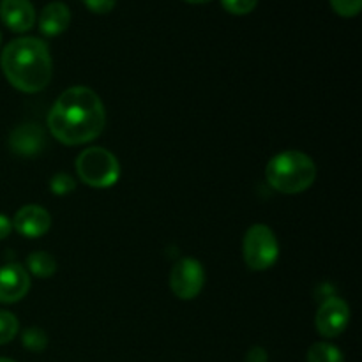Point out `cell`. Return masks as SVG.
Wrapping results in <instances>:
<instances>
[{"label":"cell","instance_id":"obj_17","mask_svg":"<svg viewBox=\"0 0 362 362\" xmlns=\"http://www.w3.org/2000/svg\"><path fill=\"white\" fill-rule=\"evenodd\" d=\"M74 187H76V182H74L73 177L67 175V173H57V175H53L52 180H49V189L55 194H59V197L69 194L71 191H74Z\"/></svg>","mask_w":362,"mask_h":362},{"label":"cell","instance_id":"obj_19","mask_svg":"<svg viewBox=\"0 0 362 362\" xmlns=\"http://www.w3.org/2000/svg\"><path fill=\"white\" fill-rule=\"evenodd\" d=\"M258 0H221V6L232 14H247L257 7Z\"/></svg>","mask_w":362,"mask_h":362},{"label":"cell","instance_id":"obj_21","mask_svg":"<svg viewBox=\"0 0 362 362\" xmlns=\"http://www.w3.org/2000/svg\"><path fill=\"white\" fill-rule=\"evenodd\" d=\"M246 362H267V352H265L262 346H253V349L247 352Z\"/></svg>","mask_w":362,"mask_h":362},{"label":"cell","instance_id":"obj_24","mask_svg":"<svg viewBox=\"0 0 362 362\" xmlns=\"http://www.w3.org/2000/svg\"><path fill=\"white\" fill-rule=\"evenodd\" d=\"M0 362H16V361H13V359H7V357H0Z\"/></svg>","mask_w":362,"mask_h":362},{"label":"cell","instance_id":"obj_6","mask_svg":"<svg viewBox=\"0 0 362 362\" xmlns=\"http://www.w3.org/2000/svg\"><path fill=\"white\" fill-rule=\"evenodd\" d=\"M205 285V271L194 258H182L177 262L170 274V286L179 299L191 300L200 296Z\"/></svg>","mask_w":362,"mask_h":362},{"label":"cell","instance_id":"obj_3","mask_svg":"<svg viewBox=\"0 0 362 362\" xmlns=\"http://www.w3.org/2000/svg\"><path fill=\"white\" fill-rule=\"evenodd\" d=\"M265 179L272 189L283 194H297L311 187L317 179L313 159L299 151H285L269 161Z\"/></svg>","mask_w":362,"mask_h":362},{"label":"cell","instance_id":"obj_2","mask_svg":"<svg viewBox=\"0 0 362 362\" xmlns=\"http://www.w3.org/2000/svg\"><path fill=\"white\" fill-rule=\"evenodd\" d=\"M0 66L7 81L25 94H35L49 83L53 74L48 45L37 37H20L4 48Z\"/></svg>","mask_w":362,"mask_h":362},{"label":"cell","instance_id":"obj_15","mask_svg":"<svg viewBox=\"0 0 362 362\" xmlns=\"http://www.w3.org/2000/svg\"><path fill=\"white\" fill-rule=\"evenodd\" d=\"M18 329H20L18 318L9 311H0V345L13 341L18 334Z\"/></svg>","mask_w":362,"mask_h":362},{"label":"cell","instance_id":"obj_14","mask_svg":"<svg viewBox=\"0 0 362 362\" xmlns=\"http://www.w3.org/2000/svg\"><path fill=\"white\" fill-rule=\"evenodd\" d=\"M308 362H343V354L331 343H315L306 354Z\"/></svg>","mask_w":362,"mask_h":362},{"label":"cell","instance_id":"obj_5","mask_svg":"<svg viewBox=\"0 0 362 362\" xmlns=\"http://www.w3.org/2000/svg\"><path fill=\"white\" fill-rule=\"evenodd\" d=\"M244 262L253 271L272 267L279 257V244L267 225H253L244 235Z\"/></svg>","mask_w":362,"mask_h":362},{"label":"cell","instance_id":"obj_9","mask_svg":"<svg viewBox=\"0 0 362 362\" xmlns=\"http://www.w3.org/2000/svg\"><path fill=\"white\" fill-rule=\"evenodd\" d=\"M9 148L20 158H35L45 148V133L37 124H21L11 131Z\"/></svg>","mask_w":362,"mask_h":362},{"label":"cell","instance_id":"obj_10","mask_svg":"<svg viewBox=\"0 0 362 362\" xmlns=\"http://www.w3.org/2000/svg\"><path fill=\"white\" fill-rule=\"evenodd\" d=\"M13 226L20 235L35 239L48 232L52 226V216L41 205H25L14 216Z\"/></svg>","mask_w":362,"mask_h":362},{"label":"cell","instance_id":"obj_12","mask_svg":"<svg viewBox=\"0 0 362 362\" xmlns=\"http://www.w3.org/2000/svg\"><path fill=\"white\" fill-rule=\"evenodd\" d=\"M39 30L46 37L60 35L71 23V11L64 2H49L39 14Z\"/></svg>","mask_w":362,"mask_h":362},{"label":"cell","instance_id":"obj_18","mask_svg":"<svg viewBox=\"0 0 362 362\" xmlns=\"http://www.w3.org/2000/svg\"><path fill=\"white\" fill-rule=\"evenodd\" d=\"M331 6L339 16L352 18L359 14L362 7V0H331Z\"/></svg>","mask_w":362,"mask_h":362},{"label":"cell","instance_id":"obj_11","mask_svg":"<svg viewBox=\"0 0 362 362\" xmlns=\"http://www.w3.org/2000/svg\"><path fill=\"white\" fill-rule=\"evenodd\" d=\"M0 20L13 32H28L35 25L30 0H0Z\"/></svg>","mask_w":362,"mask_h":362},{"label":"cell","instance_id":"obj_4","mask_svg":"<svg viewBox=\"0 0 362 362\" xmlns=\"http://www.w3.org/2000/svg\"><path fill=\"white\" fill-rule=\"evenodd\" d=\"M80 180L90 187L105 189L115 186L120 177V165L115 156L103 147H90L76 158Z\"/></svg>","mask_w":362,"mask_h":362},{"label":"cell","instance_id":"obj_13","mask_svg":"<svg viewBox=\"0 0 362 362\" xmlns=\"http://www.w3.org/2000/svg\"><path fill=\"white\" fill-rule=\"evenodd\" d=\"M27 267L34 276L46 279L49 278V276L55 274L57 262L55 258L49 253H46V251H35V253L28 255Z\"/></svg>","mask_w":362,"mask_h":362},{"label":"cell","instance_id":"obj_8","mask_svg":"<svg viewBox=\"0 0 362 362\" xmlns=\"http://www.w3.org/2000/svg\"><path fill=\"white\" fill-rule=\"evenodd\" d=\"M30 288L28 272L18 264L0 267V303L13 304L23 299Z\"/></svg>","mask_w":362,"mask_h":362},{"label":"cell","instance_id":"obj_7","mask_svg":"<svg viewBox=\"0 0 362 362\" xmlns=\"http://www.w3.org/2000/svg\"><path fill=\"white\" fill-rule=\"evenodd\" d=\"M350 322V308L339 297H329L324 300L317 311L315 317V325L317 331L320 332L324 338H336L341 334Z\"/></svg>","mask_w":362,"mask_h":362},{"label":"cell","instance_id":"obj_22","mask_svg":"<svg viewBox=\"0 0 362 362\" xmlns=\"http://www.w3.org/2000/svg\"><path fill=\"white\" fill-rule=\"evenodd\" d=\"M11 230H13V221L7 216L0 214V240L6 239L11 233Z\"/></svg>","mask_w":362,"mask_h":362},{"label":"cell","instance_id":"obj_25","mask_svg":"<svg viewBox=\"0 0 362 362\" xmlns=\"http://www.w3.org/2000/svg\"><path fill=\"white\" fill-rule=\"evenodd\" d=\"M0 42H2V34H0Z\"/></svg>","mask_w":362,"mask_h":362},{"label":"cell","instance_id":"obj_20","mask_svg":"<svg viewBox=\"0 0 362 362\" xmlns=\"http://www.w3.org/2000/svg\"><path fill=\"white\" fill-rule=\"evenodd\" d=\"M87 6L88 11L98 14H106L115 7L117 0H81Z\"/></svg>","mask_w":362,"mask_h":362},{"label":"cell","instance_id":"obj_1","mask_svg":"<svg viewBox=\"0 0 362 362\" xmlns=\"http://www.w3.org/2000/svg\"><path fill=\"white\" fill-rule=\"evenodd\" d=\"M106 124L101 98L92 88L71 87L59 95L48 113V127L64 145H83L95 140Z\"/></svg>","mask_w":362,"mask_h":362},{"label":"cell","instance_id":"obj_23","mask_svg":"<svg viewBox=\"0 0 362 362\" xmlns=\"http://www.w3.org/2000/svg\"><path fill=\"white\" fill-rule=\"evenodd\" d=\"M184 2H189V4H207L211 0H184Z\"/></svg>","mask_w":362,"mask_h":362},{"label":"cell","instance_id":"obj_16","mask_svg":"<svg viewBox=\"0 0 362 362\" xmlns=\"http://www.w3.org/2000/svg\"><path fill=\"white\" fill-rule=\"evenodd\" d=\"M21 343L30 352H42L46 349V345H48V336H46V332L42 329L30 327L23 332Z\"/></svg>","mask_w":362,"mask_h":362}]
</instances>
